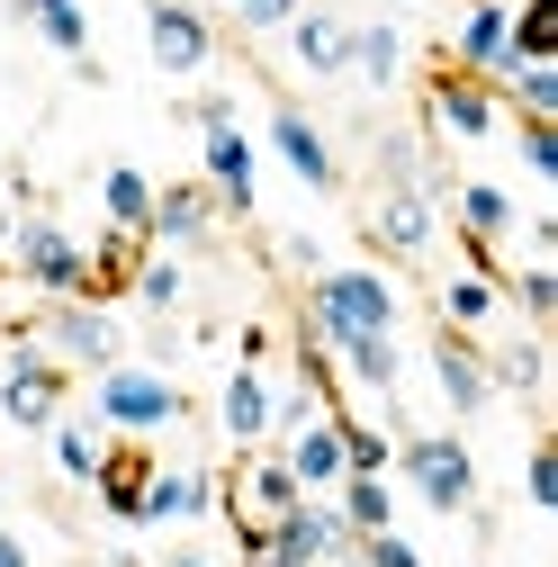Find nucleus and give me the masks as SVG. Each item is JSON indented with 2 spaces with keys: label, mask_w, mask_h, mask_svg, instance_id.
<instances>
[{
  "label": "nucleus",
  "mask_w": 558,
  "mask_h": 567,
  "mask_svg": "<svg viewBox=\"0 0 558 567\" xmlns=\"http://www.w3.org/2000/svg\"><path fill=\"white\" fill-rule=\"evenodd\" d=\"M405 324V298H396V279L370 270V261H324L307 279V333L333 351V342H352V333H396Z\"/></svg>",
  "instance_id": "obj_1"
},
{
  "label": "nucleus",
  "mask_w": 558,
  "mask_h": 567,
  "mask_svg": "<svg viewBox=\"0 0 558 567\" xmlns=\"http://www.w3.org/2000/svg\"><path fill=\"white\" fill-rule=\"evenodd\" d=\"M100 388H91V423L100 433H126V442H154V433H172V423L189 414V396L172 388V370H145V361H108V370H91Z\"/></svg>",
  "instance_id": "obj_2"
},
{
  "label": "nucleus",
  "mask_w": 558,
  "mask_h": 567,
  "mask_svg": "<svg viewBox=\"0 0 558 567\" xmlns=\"http://www.w3.org/2000/svg\"><path fill=\"white\" fill-rule=\"evenodd\" d=\"M342 549H352V523L333 514V495H298L279 523H261V532L244 540L252 567H333Z\"/></svg>",
  "instance_id": "obj_3"
},
{
  "label": "nucleus",
  "mask_w": 558,
  "mask_h": 567,
  "mask_svg": "<svg viewBox=\"0 0 558 567\" xmlns=\"http://www.w3.org/2000/svg\"><path fill=\"white\" fill-rule=\"evenodd\" d=\"M0 261H10L37 298H91V244H73L45 207H28V217L10 226V252Z\"/></svg>",
  "instance_id": "obj_4"
},
{
  "label": "nucleus",
  "mask_w": 558,
  "mask_h": 567,
  "mask_svg": "<svg viewBox=\"0 0 558 567\" xmlns=\"http://www.w3.org/2000/svg\"><path fill=\"white\" fill-rule=\"evenodd\" d=\"M388 468H405V486L424 495L433 514H468L477 505V460H468L459 433H405Z\"/></svg>",
  "instance_id": "obj_5"
},
{
  "label": "nucleus",
  "mask_w": 558,
  "mask_h": 567,
  "mask_svg": "<svg viewBox=\"0 0 558 567\" xmlns=\"http://www.w3.org/2000/svg\"><path fill=\"white\" fill-rule=\"evenodd\" d=\"M63 370H108V361H126V333H117V316L100 307V298H45V316L28 324Z\"/></svg>",
  "instance_id": "obj_6"
},
{
  "label": "nucleus",
  "mask_w": 558,
  "mask_h": 567,
  "mask_svg": "<svg viewBox=\"0 0 558 567\" xmlns=\"http://www.w3.org/2000/svg\"><path fill=\"white\" fill-rule=\"evenodd\" d=\"M63 388H73V370H63L54 351L19 324L10 333V370H0V414H10L19 433H45V423L63 414Z\"/></svg>",
  "instance_id": "obj_7"
},
{
  "label": "nucleus",
  "mask_w": 558,
  "mask_h": 567,
  "mask_svg": "<svg viewBox=\"0 0 558 567\" xmlns=\"http://www.w3.org/2000/svg\"><path fill=\"white\" fill-rule=\"evenodd\" d=\"M298 477H289V460H279V442H252V460L235 468V477H217V505L235 514V540H252L261 523H279V514H289L298 505Z\"/></svg>",
  "instance_id": "obj_8"
},
{
  "label": "nucleus",
  "mask_w": 558,
  "mask_h": 567,
  "mask_svg": "<svg viewBox=\"0 0 558 567\" xmlns=\"http://www.w3.org/2000/svg\"><path fill=\"white\" fill-rule=\"evenodd\" d=\"M145 54L163 63L172 82H189V73L217 63V28H207L189 0H145Z\"/></svg>",
  "instance_id": "obj_9"
},
{
  "label": "nucleus",
  "mask_w": 558,
  "mask_h": 567,
  "mask_svg": "<svg viewBox=\"0 0 558 567\" xmlns=\"http://www.w3.org/2000/svg\"><path fill=\"white\" fill-rule=\"evenodd\" d=\"M433 126L459 135V145H496V126H505L496 82H477V73H459V63H442V73H433Z\"/></svg>",
  "instance_id": "obj_10"
},
{
  "label": "nucleus",
  "mask_w": 558,
  "mask_h": 567,
  "mask_svg": "<svg viewBox=\"0 0 558 567\" xmlns=\"http://www.w3.org/2000/svg\"><path fill=\"white\" fill-rule=\"evenodd\" d=\"M198 181L217 189L226 217H252V181H261V154L244 126H198Z\"/></svg>",
  "instance_id": "obj_11"
},
{
  "label": "nucleus",
  "mask_w": 558,
  "mask_h": 567,
  "mask_svg": "<svg viewBox=\"0 0 558 567\" xmlns=\"http://www.w3.org/2000/svg\"><path fill=\"white\" fill-rule=\"evenodd\" d=\"M270 154L289 163L316 198H333V189H342V163H333V145H324V126H316L298 100H279V109H270Z\"/></svg>",
  "instance_id": "obj_12"
},
{
  "label": "nucleus",
  "mask_w": 558,
  "mask_h": 567,
  "mask_svg": "<svg viewBox=\"0 0 558 567\" xmlns=\"http://www.w3.org/2000/svg\"><path fill=\"white\" fill-rule=\"evenodd\" d=\"M217 189L207 181H154V226H145V244H163V252H189V244H207L217 235Z\"/></svg>",
  "instance_id": "obj_13"
},
{
  "label": "nucleus",
  "mask_w": 558,
  "mask_h": 567,
  "mask_svg": "<svg viewBox=\"0 0 558 567\" xmlns=\"http://www.w3.org/2000/svg\"><path fill=\"white\" fill-rule=\"evenodd\" d=\"M433 379H442V396H451V414H459V423H477L486 405H496L486 351H477V333H459V324H442V333H433Z\"/></svg>",
  "instance_id": "obj_14"
},
{
  "label": "nucleus",
  "mask_w": 558,
  "mask_h": 567,
  "mask_svg": "<svg viewBox=\"0 0 558 567\" xmlns=\"http://www.w3.org/2000/svg\"><path fill=\"white\" fill-rule=\"evenodd\" d=\"M207 514H217V477H207V468H163V460H154L135 532H172V523H207Z\"/></svg>",
  "instance_id": "obj_15"
},
{
  "label": "nucleus",
  "mask_w": 558,
  "mask_h": 567,
  "mask_svg": "<svg viewBox=\"0 0 558 567\" xmlns=\"http://www.w3.org/2000/svg\"><path fill=\"white\" fill-rule=\"evenodd\" d=\"M145 477H154V451H145V442H126V433H108V451H100V468H91L100 514L135 532V514H145Z\"/></svg>",
  "instance_id": "obj_16"
},
{
  "label": "nucleus",
  "mask_w": 558,
  "mask_h": 567,
  "mask_svg": "<svg viewBox=\"0 0 558 567\" xmlns=\"http://www.w3.org/2000/svg\"><path fill=\"white\" fill-rule=\"evenodd\" d=\"M505 37H514V10H505V0H468V19H459V37H451V63L477 73V82H496L505 63H514Z\"/></svg>",
  "instance_id": "obj_17"
},
{
  "label": "nucleus",
  "mask_w": 558,
  "mask_h": 567,
  "mask_svg": "<svg viewBox=\"0 0 558 567\" xmlns=\"http://www.w3.org/2000/svg\"><path fill=\"white\" fill-rule=\"evenodd\" d=\"M370 235H379V252H396V261H424L433 252V189H388L379 198V217H370Z\"/></svg>",
  "instance_id": "obj_18"
},
{
  "label": "nucleus",
  "mask_w": 558,
  "mask_h": 567,
  "mask_svg": "<svg viewBox=\"0 0 558 567\" xmlns=\"http://www.w3.org/2000/svg\"><path fill=\"white\" fill-rule=\"evenodd\" d=\"M279 460H289V477H298L307 495H333V486H342V433H333V405H324L316 423H298V433L279 442Z\"/></svg>",
  "instance_id": "obj_19"
},
{
  "label": "nucleus",
  "mask_w": 558,
  "mask_h": 567,
  "mask_svg": "<svg viewBox=\"0 0 558 567\" xmlns=\"http://www.w3.org/2000/svg\"><path fill=\"white\" fill-rule=\"evenodd\" d=\"M279 37H289V54L307 63L316 82H342V73H352V28H342L333 10H298L289 28H279Z\"/></svg>",
  "instance_id": "obj_20"
},
{
  "label": "nucleus",
  "mask_w": 558,
  "mask_h": 567,
  "mask_svg": "<svg viewBox=\"0 0 558 567\" xmlns=\"http://www.w3.org/2000/svg\"><path fill=\"white\" fill-rule=\"evenodd\" d=\"M442 198H451V217H459L468 244H505V235L523 226V217H514V189H496V181H451Z\"/></svg>",
  "instance_id": "obj_21"
},
{
  "label": "nucleus",
  "mask_w": 558,
  "mask_h": 567,
  "mask_svg": "<svg viewBox=\"0 0 558 567\" xmlns=\"http://www.w3.org/2000/svg\"><path fill=\"white\" fill-rule=\"evenodd\" d=\"M270 396H279V388H270L261 370L235 361V379H226V396H217V423H226V442H235V451L270 442Z\"/></svg>",
  "instance_id": "obj_22"
},
{
  "label": "nucleus",
  "mask_w": 558,
  "mask_h": 567,
  "mask_svg": "<svg viewBox=\"0 0 558 567\" xmlns=\"http://www.w3.org/2000/svg\"><path fill=\"white\" fill-rule=\"evenodd\" d=\"M324 361H342L370 396H396V379H405V342H396V333H352V342H333Z\"/></svg>",
  "instance_id": "obj_23"
},
{
  "label": "nucleus",
  "mask_w": 558,
  "mask_h": 567,
  "mask_svg": "<svg viewBox=\"0 0 558 567\" xmlns=\"http://www.w3.org/2000/svg\"><path fill=\"white\" fill-rule=\"evenodd\" d=\"M352 73H361L370 91H396V82H405V28H396V19L352 28Z\"/></svg>",
  "instance_id": "obj_24"
},
{
  "label": "nucleus",
  "mask_w": 558,
  "mask_h": 567,
  "mask_svg": "<svg viewBox=\"0 0 558 567\" xmlns=\"http://www.w3.org/2000/svg\"><path fill=\"white\" fill-rule=\"evenodd\" d=\"M100 207H108L117 235H145V226H154V181L135 172V163H108V172H100Z\"/></svg>",
  "instance_id": "obj_25"
},
{
  "label": "nucleus",
  "mask_w": 558,
  "mask_h": 567,
  "mask_svg": "<svg viewBox=\"0 0 558 567\" xmlns=\"http://www.w3.org/2000/svg\"><path fill=\"white\" fill-rule=\"evenodd\" d=\"M496 307H505V270H459L442 289V324H459V333L496 324Z\"/></svg>",
  "instance_id": "obj_26"
},
{
  "label": "nucleus",
  "mask_w": 558,
  "mask_h": 567,
  "mask_svg": "<svg viewBox=\"0 0 558 567\" xmlns=\"http://www.w3.org/2000/svg\"><path fill=\"white\" fill-rule=\"evenodd\" d=\"M486 379L514 388V396H540V379H549V361H540V324H523V333H505L496 351H486Z\"/></svg>",
  "instance_id": "obj_27"
},
{
  "label": "nucleus",
  "mask_w": 558,
  "mask_h": 567,
  "mask_svg": "<svg viewBox=\"0 0 558 567\" xmlns=\"http://www.w3.org/2000/svg\"><path fill=\"white\" fill-rule=\"evenodd\" d=\"M45 442H54V468L73 477V486H91V468H100V451H108V433H100L91 414H54Z\"/></svg>",
  "instance_id": "obj_28"
},
{
  "label": "nucleus",
  "mask_w": 558,
  "mask_h": 567,
  "mask_svg": "<svg viewBox=\"0 0 558 567\" xmlns=\"http://www.w3.org/2000/svg\"><path fill=\"white\" fill-rule=\"evenodd\" d=\"M333 514L352 523V540H361V532H388V523H396V486H388V477H361V468H352V477L333 486Z\"/></svg>",
  "instance_id": "obj_29"
},
{
  "label": "nucleus",
  "mask_w": 558,
  "mask_h": 567,
  "mask_svg": "<svg viewBox=\"0 0 558 567\" xmlns=\"http://www.w3.org/2000/svg\"><path fill=\"white\" fill-rule=\"evenodd\" d=\"M135 261H145V235H117V226H108V235L91 244V298H100V307H117V298H126Z\"/></svg>",
  "instance_id": "obj_30"
},
{
  "label": "nucleus",
  "mask_w": 558,
  "mask_h": 567,
  "mask_svg": "<svg viewBox=\"0 0 558 567\" xmlns=\"http://www.w3.org/2000/svg\"><path fill=\"white\" fill-rule=\"evenodd\" d=\"M333 433H342V477H352V468H361V477H388L396 442L379 433V423H361V414H342V405H333Z\"/></svg>",
  "instance_id": "obj_31"
},
{
  "label": "nucleus",
  "mask_w": 558,
  "mask_h": 567,
  "mask_svg": "<svg viewBox=\"0 0 558 567\" xmlns=\"http://www.w3.org/2000/svg\"><path fill=\"white\" fill-rule=\"evenodd\" d=\"M126 289H135V307H154V316H172V307L189 298V270H180L172 252H145V261H135V279H126Z\"/></svg>",
  "instance_id": "obj_32"
},
{
  "label": "nucleus",
  "mask_w": 558,
  "mask_h": 567,
  "mask_svg": "<svg viewBox=\"0 0 558 567\" xmlns=\"http://www.w3.org/2000/svg\"><path fill=\"white\" fill-rule=\"evenodd\" d=\"M505 45H514V63H558V0H523Z\"/></svg>",
  "instance_id": "obj_33"
},
{
  "label": "nucleus",
  "mask_w": 558,
  "mask_h": 567,
  "mask_svg": "<svg viewBox=\"0 0 558 567\" xmlns=\"http://www.w3.org/2000/svg\"><path fill=\"white\" fill-rule=\"evenodd\" d=\"M505 298L523 307V324H549V316H558V270H549V261H523V270L505 279Z\"/></svg>",
  "instance_id": "obj_34"
},
{
  "label": "nucleus",
  "mask_w": 558,
  "mask_h": 567,
  "mask_svg": "<svg viewBox=\"0 0 558 567\" xmlns=\"http://www.w3.org/2000/svg\"><path fill=\"white\" fill-rule=\"evenodd\" d=\"M37 37L73 63V54H91V19H82V0H54V10H37Z\"/></svg>",
  "instance_id": "obj_35"
},
{
  "label": "nucleus",
  "mask_w": 558,
  "mask_h": 567,
  "mask_svg": "<svg viewBox=\"0 0 558 567\" xmlns=\"http://www.w3.org/2000/svg\"><path fill=\"white\" fill-rule=\"evenodd\" d=\"M514 145H523V172L531 181H558V126L549 117H514Z\"/></svg>",
  "instance_id": "obj_36"
},
{
  "label": "nucleus",
  "mask_w": 558,
  "mask_h": 567,
  "mask_svg": "<svg viewBox=\"0 0 558 567\" xmlns=\"http://www.w3.org/2000/svg\"><path fill=\"white\" fill-rule=\"evenodd\" d=\"M352 558H361V567H424V549H414L396 523H388V532H361V540H352Z\"/></svg>",
  "instance_id": "obj_37"
},
{
  "label": "nucleus",
  "mask_w": 558,
  "mask_h": 567,
  "mask_svg": "<svg viewBox=\"0 0 558 567\" xmlns=\"http://www.w3.org/2000/svg\"><path fill=\"white\" fill-rule=\"evenodd\" d=\"M226 10H235V19L252 28V37H279V28H289V19L307 10V0H226Z\"/></svg>",
  "instance_id": "obj_38"
},
{
  "label": "nucleus",
  "mask_w": 558,
  "mask_h": 567,
  "mask_svg": "<svg viewBox=\"0 0 558 567\" xmlns=\"http://www.w3.org/2000/svg\"><path fill=\"white\" fill-rule=\"evenodd\" d=\"M523 495H531L540 514H558V451H549V442L531 451V468H523Z\"/></svg>",
  "instance_id": "obj_39"
},
{
  "label": "nucleus",
  "mask_w": 558,
  "mask_h": 567,
  "mask_svg": "<svg viewBox=\"0 0 558 567\" xmlns=\"http://www.w3.org/2000/svg\"><path fill=\"white\" fill-rule=\"evenodd\" d=\"M180 117H189V126H244V117H235V100H226V91H198V100H189V109H180Z\"/></svg>",
  "instance_id": "obj_40"
},
{
  "label": "nucleus",
  "mask_w": 558,
  "mask_h": 567,
  "mask_svg": "<svg viewBox=\"0 0 558 567\" xmlns=\"http://www.w3.org/2000/svg\"><path fill=\"white\" fill-rule=\"evenodd\" d=\"M279 261H289L298 279H316V270H324V244H316V235H279Z\"/></svg>",
  "instance_id": "obj_41"
},
{
  "label": "nucleus",
  "mask_w": 558,
  "mask_h": 567,
  "mask_svg": "<svg viewBox=\"0 0 558 567\" xmlns=\"http://www.w3.org/2000/svg\"><path fill=\"white\" fill-rule=\"evenodd\" d=\"M180 351H189V333H172V324H154V333H145V370H172Z\"/></svg>",
  "instance_id": "obj_42"
},
{
  "label": "nucleus",
  "mask_w": 558,
  "mask_h": 567,
  "mask_svg": "<svg viewBox=\"0 0 558 567\" xmlns=\"http://www.w3.org/2000/svg\"><path fill=\"white\" fill-rule=\"evenodd\" d=\"M235 361H244V370L270 361V324H244V333H235Z\"/></svg>",
  "instance_id": "obj_43"
},
{
  "label": "nucleus",
  "mask_w": 558,
  "mask_h": 567,
  "mask_svg": "<svg viewBox=\"0 0 558 567\" xmlns=\"http://www.w3.org/2000/svg\"><path fill=\"white\" fill-rule=\"evenodd\" d=\"M0 567H37V558H28V540H19L10 523H0Z\"/></svg>",
  "instance_id": "obj_44"
},
{
  "label": "nucleus",
  "mask_w": 558,
  "mask_h": 567,
  "mask_svg": "<svg viewBox=\"0 0 558 567\" xmlns=\"http://www.w3.org/2000/svg\"><path fill=\"white\" fill-rule=\"evenodd\" d=\"M163 567H217L207 549H163Z\"/></svg>",
  "instance_id": "obj_45"
},
{
  "label": "nucleus",
  "mask_w": 558,
  "mask_h": 567,
  "mask_svg": "<svg viewBox=\"0 0 558 567\" xmlns=\"http://www.w3.org/2000/svg\"><path fill=\"white\" fill-rule=\"evenodd\" d=\"M10 226H19V207H10V198H0V252H10Z\"/></svg>",
  "instance_id": "obj_46"
},
{
  "label": "nucleus",
  "mask_w": 558,
  "mask_h": 567,
  "mask_svg": "<svg viewBox=\"0 0 558 567\" xmlns=\"http://www.w3.org/2000/svg\"><path fill=\"white\" fill-rule=\"evenodd\" d=\"M396 10H405V0H396Z\"/></svg>",
  "instance_id": "obj_47"
}]
</instances>
